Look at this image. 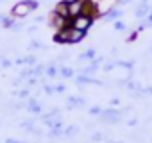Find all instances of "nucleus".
Returning <instances> with one entry per match:
<instances>
[{
    "mask_svg": "<svg viewBox=\"0 0 152 143\" xmlns=\"http://www.w3.org/2000/svg\"><path fill=\"white\" fill-rule=\"evenodd\" d=\"M104 123H107V125H116V123H120L125 116H124V113H122V109H115V107H109V109H104L102 113H100V116H99Z\"/></svg>",
    "mask_w": 152,
    "mask_h": 143,
    "instance_id": "2",
    "label": "nucleus"
},
{
    "mask_svg": "<svg viewBox=\"0 0 152 143\" xmlns=\"http://www.w3.org/2000/svg\"><path fill=\"white\" fill-rule=\"evenodd\" d=\"M115 66H116V61H109V63H106V64H104V68H102V70H104V72H111Z\"/></svg>",
    "mask_w": 152,
    "mask_h": 143,
    "instance_id": "21",
    "label": "nucleus"
},
{
    "mask_svg": "<svg viewBox=\"0 0 152 143\" xmlns=\"http://www.w3.org/2000/svg\"><path fill=\"white\" fill-rule=\"evenodd\" d=\"M90 141L91 143H102V141H106V136L102 132H93L91 138H90Z\"/></svg>",
    "mask_w": 152,
    "mask_h": 143,
    "instance_id": "14",
    "label": "nucleus"
},
{
    "mask_svg": "<svg viewBox=\"0 0 152 143\" xmlns=\"http://www.w3.org/2000/svg\"><path fill=\"white\" fill-rule=\"evenodd\" d=\"M143 90H145V95H152V86H147Z\"/></svg>",
    "mask_w": 152,
    "mask_h": 143,
    "instance_id": "26",
    "label": "nucleus"
},
{
    "mask_svg": "<svg viewBox=\"0 0 152 143\" xmlns=\"http://www.w3.org/2000/svg\"><path fill=\"white\" fill-rule=\"evenodd\" d=\"M45 74H47L48 77H56V75H57V68H56L54 64H48L47 70H45Z\"/></svg>",
    "mask_w": 152,
    "mask_h": 143,
    "instance_id": "17",
    "label": "nucleus"
},
{
    "mask_svg": "<svg viewBox=\"0 0 152 143\" xmlns=\"http://www.w3.org/2000/svg\"><path fill=\"white\" fill-rule=\"evenodd\" d=\"M127 125L129 127H136L138 125V120L136 118H127Z\"/></svg>",
    "mask_w": 152,
    "mask_h": 143,
    "instance_id": "22",
    "label": "nucleus"
},
{
    "mask_svg": "<svg viewBox=\"0 0 152 143\" xmlns=\"http://www.w3.org/2000/svg\"><path fill=\"white\" fill-rule=\"evenodd\" d=\"M131 2H134V0H118V6H127Z\"/></svg>",
    "mask_w": 152,
    "mask_h": 143,
    "instance_id": "25",
    "label": "nucleus"
},
{
    "mask_svg": "<svg viewBox=\"0 0 152 143\" xmlns=\"http://www.w3.org/2000/svg\"><path fill=\"white\" fill-rule=\"evenodd\" d=\"M106 143H125V141H118V139H106Z\"/></svg>",
    "mask_w": 152,
    "mask_h": 143,
    "instance_id": "29",
    "label": "nucleus"
},
{
    "mask_svg": "<svg viewBox=\"0 0 152 143\" xmlns=\"http://www.w3.org/2000/svg\"><path fill=\"white\" fill-rule=\"evenodd\" d=\"M59 74H61L63 77H73V70H72V68H68V66H61Z\"/></svg>",
    "mask_w": 152,
    "mask_h": 143,
    "instance_id": "15",
    "label": "nucleus"
},
{
    "mask_svg": "<svg viewBox=\"0 0 152 143\" xmlns=\"http://www.w3.org/2000/svg\"><path fill=\"white\" fill-rule=\"evenodd\" d=\"M95 57H97V50H95V48H88L84 54H81V55H79V59H81V61H93Z\"/></svg>",
    "mask_w": 152,
    "mask_h": 143,
    "instance_id": "11",
    "label": "nucleus"
},
{
    "mask_svg": "<svg viewBox=\"0 0 152 143\" xmlns=\"http://www.w3.org/2000/svg\"><path fill=\"white\" fill-rule=\"evenodd\" d=\"M93 22H95V18L90 16V15H79V16H75V18H70V25L73 29L83 31V32H88L91 29Z\"/></svg>",
    "mask_w": 152,
    "mask_h": 143,
    "instance_id": "3",
    "label": "nucleus"
},
{
    "mask_svg": "<svg viewBox=\"0 0 152 143\" xmlns=\"http://www.w3.org/2000/svg\"><path fill=\"white\" fill-rule=\"evenodd\" d=\"M6 143H25V141H16V139H6Z\"/></svg>",
    "mask_w": 152,
    "mask_h": 143,
    "instance_id": "30",
    "label": "nucleus"
},
{
    "mask_svg": "<svg viewBox=\"0 0 152 143\" xmlns=\"http://www.w3.org/2000/svg\"><path fill=\"white\" fill-rule=\"evenodd\" d=\"M140 2H143V4H150V0H140Z\"/></svg>",
    "mask_w": 152,
    "mask_h": 143,
    "instance_id": "31",
    "label": "nucleus"
},
{
    "mask_svg": "<svg viewBox=\"0 0 152 143\" xmlns=\"http://www.w3.org/2000/svg\"><path fill=\"white\" fill-rule=\"evenodd\" d=\"M18 97H20V98H27V97H29V91H27V90H22V91L18 93Z\"/></svg>",
    "mask_w": 152,
    "mask_h": 143,
    "instance_id": "24",
    "label": "nucleus"
},
{
    "mask_svg": "<svg viewBox=\"0 0 152 143\" xmlns=\"http://www.w3.org/2000/svg\"><path fill=\"white\" fill-rule=\"evenodd\" d=\"M56 91H57V93H63V91H64V86H63V84H61V86H56Z\"/></svg>",
    "mask_w": 152,
    "mask_h": 143,
    "instance_id": "27",
    "label": "nucleus"
},
{
    "mask_svg": "<svg viewBox=\"0 0 152 143\" xmlns=\"http://www.w3.org/2000/svg\"><path fill=\"white\" fill-rule=\"evenodd\" d=\"M109 104H111V106H118V104H120V100H118V98H111V102H109Z\"/></svg>",
    "mask_w": 152,
    "mask_h": 143,
    "instance_id": "28",
    "label": "nucleus"
},
{
    "mask_svg": "<svg viewBox=\"0 0 152 143\" xmlns=\"http://www.w3.org/2000/svg\"><path fill=\"white\" fill-rule=\"evenodd\" d=\"M20 127H22V129H25V131H29V132H32V131H34V120H32V118L23 120V122L20 123Z\"/></svg>",
    "mask_w": 152,
    "mask_h": 143,
    "instance_id": "13",
    "label": "nucleus"
},
{
    "mask_svg": "<svg viewBox=\"0 0 152 143\" xmlns=\"http://www.w3.org/2000/svg\"><path fill=\"white\" fill-rule=\"evenodd\" d=\"M102 111H104V109H102L100 106H93V107H90V111H88V113H90L91 116H100V113H102Z\"/></svg>",
    "mask_w": 152,
    "mask_h": 143,
    "instance_id": "19",
    "label": "nucleus"
},
{
    "mask_svg": "<svg viewBox=\"0 0 152 143\" xmlns=\"http://www.w3.org/2000/svg\"><path fill=\"white\" fill-rule=\"evenodd\" d=\"M116 64L125 68V70H132L134 68V61H116Z\"/></svg>",
    "mask_w": 152,
    "mask_h": 143,
    "instance_id": "16",
    "label": "nucleus"
},
{
    "mask_svg": "<svg viewBox=\"0 0 152 143\" xmlns=\"http://www.w3.org/2000/svg\"><path fill=\"white\" fill-rule=\"evenodd\" d=\"M86 38V32L79 31V29H73L72 25L68 27V45H75V43H81Z\"/></svg>",
    "mask_w": 152,
    "mask_h": 143,
    "instance_id": "6",
    "label": "nucleus"
},
{
    "mask_svg": "<svg viewBox=\"0 0 152 143\" xmlns=\"http://www.w3.org/2000/svg\"><path fill=\"white\" fill-rule=\"evenodd\" d=\"M122 16H124V11H122V9H118V7H113V9H111L107 15H104L102 18H104V22H113V23H115V22H116V20H120Z\"/></svg>",
    "mask_w": 152,
    "mask_h": 143,
    "instance_id": "9",
    "label": "nucleus"
},
{
    "mask_svg": "<svg viewBox=\"0 0 152 143\" xmlns=\"http://www.w3.org/2000/svg\"><path fill=\"white\" fill-rule=\"evenodd\" d=\"M38 2L36 0H22V2H18V4H15V7L11 9V15L15 16V18H25V16H29L34 9H38Z\"/></svg>",
    "mask_w": 152,
    "mask_h": 143,
    "instance_id": "1",
    "label": "nucleus"
},
{
    "mask_svg": "<svg viewBox=\"0 0 152 143\" xmlns=\"http://www.w3.org/2000/svg\"><path fill=\"white\" fill-rule=\"evenodd\" d=\"M45 70H47L45 66L38 64V66H34V68H32V75H38V77H39V75H43V72H45Z\"/></svg>",
    "mask_w": 152,
    "mask_h": 143,
    "instance_id": "20",
    "label": "nucleus"
},
{
    "mask_svg": "<svg viewBox=\"0 0 152 143\" xmlns=\"http://www.w3.org/2000/svg\"><path fill=\"white\" fill-rule=\"evenodd\" d=\"M136 38H138V31H134L129 38H127V43H131V41H136Z\"/></svg>",
    "mask_w": 152,
    "mask_h": 143,
    "instance_id": "23",
    "label": "nucleus"
},
{
    "mask_svg": "<svg viewBox=\"0 0 152 143\" xmlns=\"http://www.w3.org/2000/svg\"><path fill=\"white\" fill-rule=\"evenodd\" d=\"M86 104V100L83 97H68V109H77L83 107Z\"/></svg>",
    "mask_w": 152,
    "mask_h": 143,
    "instance_id": "10",
    "label": "nucleus"
},
{
    "mask_svg": "<svg viewBox=\"0 0 152 143\" xmlns=\"http://www.w3.org/2000/svg\"><path fill=\"white\" fill-rule=\"evenodd\" d=\"M48 25L54 27L56 32H57V31H61V29H64V27L70 25V18H63V16H59L57 13L52 11V13H50V18H48Z\"/></svg>",
    "mask_w": 152,
    "mask_h": 143,
    "instance_id": "4",
    "label": "nucleus"
},
{
    "mask_svg": "<svg viewBox=\"0 0 152 143\" xmlns=\"http://www.w3.org/2000/svg\"><path fill=\"white\" fill-rule=\"evenodd\" d=\"M54 13H57L59 16L63 18H70V11H68V0H61V2L56 4L54 7Z\"/></svg>",
    "mask_w": 152,
    "mask_h": 143,
    "instance_id": "8",
    "label": "nucleus"
},
{
    "mask_svg": "<svg viewBox=\"0 0 152 143\" xmlns=\"http://www.w3.org/2000/svg\"><path fill=\"white\" fill-rule=\"evenodd\" d=\"M113 25H115V31H118V32H124V31L127 29V25H125V23H124L122 20H116V22H115Z\"/></svg>",
    "mask_w": 152,
    "mask_h": 143,
    "instance_id": "18",
    "label": "nucleus"
},
{
    "mask_svg": "<svg viewBox=\"0 0 152 143\" xmlns=\"http://www.w3.org/2000/svg\"><path fill=\"white\" fill-rule=\"evenodd\" d=\"M27 107H29V111H31L32 115H39V113H41V104H39V102H36L34 98L27 104Z\"/></svg>",
    "mask_w": 152,
    "mask_h": 143,
    "instance_id": "12",
    "label": "nucleus"
},
{
    "mask_svg": "<svg viewBox=\"0 0 152 143\" xmlns=\"http://www.w3.org/2000/svg\"><path fill=\"white\" fill-rule=\"evenodd\" d=\"M68 11H70V18H75V16L83 15L84 0H68Z\"/></svg>",
    "mask_w": 152,
    "mask_h": 143,
    "instance_id": "5",
    "label": "nucleus"
},
{
    "mask_svg": "<svg viewBox=\"0 0 152 143\" xmlns=\"http://www.w3.org/2000/svg\"><path fill=\"white\" fill-rule=\"evenodd\" d=\"M150 15V4H143V2H140L138 6H136V9H134V16L138 18V20H147V16Z\"/></svg>",
    "mask_w": 152,
    "mask_h": 143,
    "instance_id": "7",
    "label": "nucleus"
}]
</instances>
